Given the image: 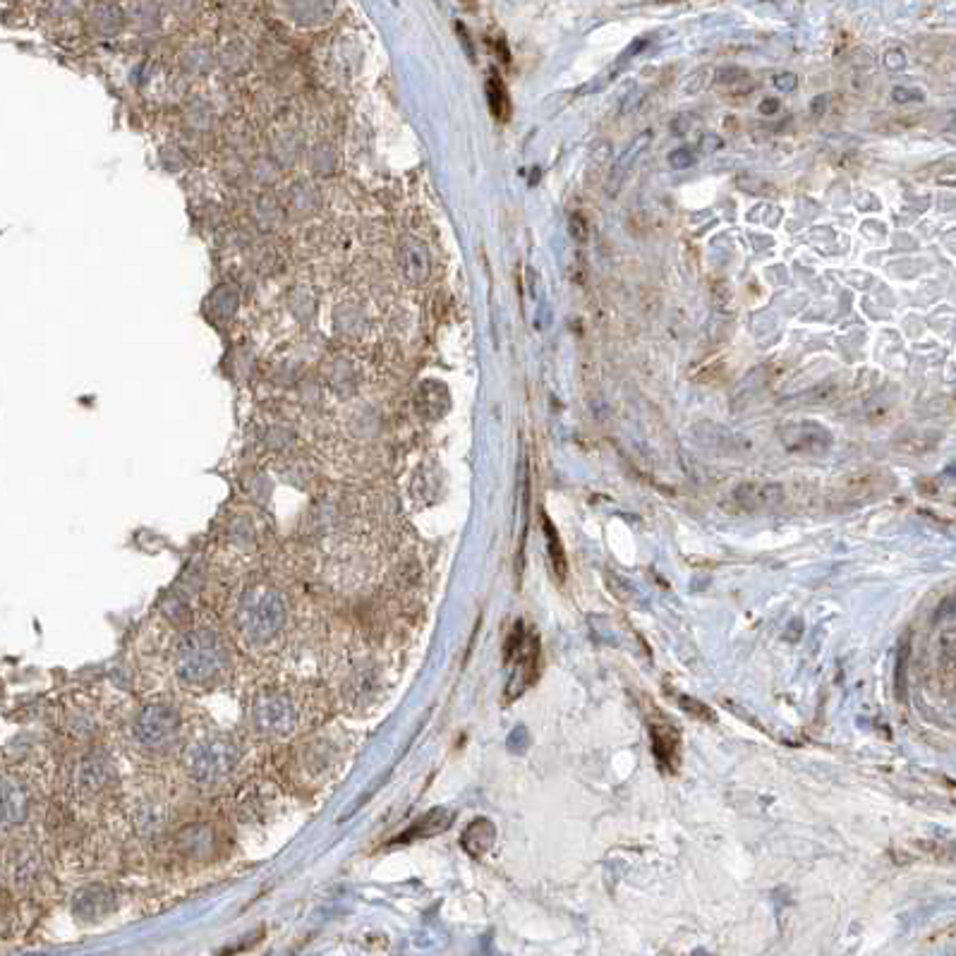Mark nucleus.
<instances>
[{
    "label": "nucleus",
    "mask_w": 956,
    "mask_h": 956,
    "mask_svg": "<svg viewBox=\"0 0 956 956\" xmlns=\"http://www.w3.org/2000/svg\"><path fill=\"white\" fill-rule=\"evenodd\" d=\"M288 619V604L278 590L254 588L245 592L238 607V631L247 645L262 647L283 631Z\"/></svg>",
    "instance_id": "obj_1"
},
{
    "label": "nucleus",
    "mask_w": 956,
    "mask_h": 956,
    "mask_svg": "<svg viewBox=\"0 0 956 956\" xmlns=\"http://www.w3.org/2000/svg\"><path fill=\"white\" fill-rule=\"evenodd\" d=\"M228 667V650L214 631H192L175 645V669L192 686H207Z\"/></svg>",
    "instance_id": "obj_2"
},
{
    "label": "nucleus",
    "mask_w": 956,
    "mask_h": 956,
    "mask_svg": "<svg viewBox=\"0 0 956 956\" xmlns=\"http://www.w3.org/2000/svg\"><path fill=\"white\" fill-rule=\"evenodd\" d=\"M240 753L231 738L209 736L187 753V772L199 784H219L238 765Z\"/></svg>",
    "instance_id": "obj_3"
},
{
    "label": "nucleus",
    "mask_w": 956,
    "mask_h": 956,
    "mask_svg": "<svg viewBox=\"0 0 956 956\" xmlns=\"http://www.w3.org/2000/svg\"><path fill=\"white\" fill-rule=\"evenodd\" d=\"M506 664L511 667L508 698H516L537 681V669H540V638L532 631H525L520 621L513 626L506 643Z\"/></svg>",
    "instance_id": "obj_4"
},
{
    "label": "nucleus",
    "mask_w": 956,
    "mask_h": 956,
    "mask_svg": "<svg viewBox=\"0 0 956 956\" xmlns=\"http://www.w3.org/2000/svg\"><path fill=\"white\" fill-rule=\"evenodd\" d=\"M252 717L259 734L271 736V738H283L295 731V726H298V719H300V710L288 693L271 691V693H264L262 698L257 700Z\"/></svg>",
    "instance_id": "obj_5"
},
{
    "label": "nucleus",
    "mask_w": 956,
    "mask_h": 956,
    "mask_svg": "<svg viewBox=\"0 0 956 956\" xmlns=\"http://www.w3.org/2000/svg\"><path fill=\"white\" fill-rule=\"evenodd\" d=\"M178 712L168 705H149L139 712L135 724H132V734L142 746L147 748H161L168 746L178 734Z\"/></svg>",
    "instance_id": "obj_6"
},
{
    "label": "nucleus",
    "mask_w": 956,
    "mask_h": 956,
    "mask_svg": "<svg viewBox=\"0 0 956 956\" xmlns=\"http://www.w3.org/2000/svg\"><path fill=\"white\" fill-rule=\"evenodd\" d=\"M650 741H652V755H655L659 770L674 774L681 765V731L671 719H667L659 712V707L652 705L650 717Z\"/></svg>",
    "instance_id": "obj_7"
},
{
    "label": "nucleus",
    "mask_w": 956,
    "mask_h": 956,
    "mask_svg": "<svg viewBox=\"0 0 956 956\" xmlns=\"http://www.w3.org/2000/svg\"><path fill=\"white\" fill-rule=\"evenodd\" d=\"M782 444L794 453L818 456L832 446V434L818 422H796V425L782 429Z\"/></svg>",
    "instance_id": "obj_8"
},
{
    "label": "nucleus",
    "mask_w": 956,
    "mask_h": 956,
    "mask_svg": "<svg viewBox=\"0 0 956 956\" xmlns=\"http://www.w3.org/2000/svg\"><path fill=\"white\" fill-rule=\"evenodd\" d=\"M29 815V794L15 777L0 774V830L22 825Z\"/></svg>",
    "instance_id": "obj_9"
},
{
    "label": "nucleus",
    "mask_w": 956,
    "mask_h": 956,
    "mask_svg": "<svg viewBox=\"0 0 956 956\" xmlns=\"http://www.w3.org/2000/svg\"><path fill=\"white\" fill-rule=\"evenodd\" d=\"M734 499L741 511L762 513V511H772L774 506L782 504L784 492L779 484H772V482H746L736 489Z\"/></svg>",
    "instance_id": "obj_10"
},
{
    "label": "nucleus",
    "mask_w": 956,
    "mask_h": 956,
    "mask_svg": "<svg viewBox=\"0 0 956 956\" xmlns=\"http://www.w3.org/2000/svg\"><path fill=\"white\" fill-rule=\"evenodd\" d=\"M494 839H496V827L492 825V820L480 818L475 820L468 830H465L463 846L473 858H482L484 853L494 846Z\"/></svg>",
    "instance_id": "obj_11"
},
{
    "label": "nucleus",
    "mask_w": 956,
    "mask_h": 956,
    "mask_svg": "<svg viewBox=\"0 0 956 956\" xmlns=\"http://www.w3.org/2000/svg\"><path fill=\"white\" fill-rule=\"evenodd\" d=\"M542 530H544V537H547V554H549V564H552L554 576L559 580H566L568 559H566L564 542H561V537H559V530L554 528V523L547 516H544V520H542Z\"/></svg>",
    "instance_id": "obj_12"
},
{
    "label": "nucleus",
    "mask_w": 956,
    "mask_h": 956,
    "mask_svg": "<svg viewBox=\"0 0 956 956\" xmlns=\"http://www.w3.org/2000/svg\"><path fill=\"white\" fill-rule=\"evenodd\" d=\"M650 139H652L650 132H643V135H640L638 139H635V142L631 144V147L626 149V154H623L621 159L616 161L614 171H611V175H609V195H614V192L619 190V187H621V180L626 178L628 168H631V166H633V161L638 159L640 154H643L645 147H647V142H650Z\"/></svg>",
    "instance_id": "obj_13"
},
{
    "label": "nucleus",
    "mask_w": 956,
    "mask_h": 956,
    "mask_svg": "<svg viewBox=\"0 0 956 956\" xmlns=\"http://www.w3.org/2000/svg\"><path fill=\"white\" fill-rule=\"evenodd\" d=\"M487 99H489V108H492L496 118L506 120L508 116H511V101H508L506 87L504 82H501V77L494 75V72L487 80Z\"/></svg>",
    "instance_id": "obj_14"
},
{
    "label": "nucleus",
    "mask_w": 956,
    "mask_h": 956,
    "mask_svg": "<svg viewBox=\"0 0 956 956\" xmlns=\"http://www.w3.org/2000/svg\"><path fill=\"white\" fill-rule=\"evenodd\" d=\"M451 818H453V815L446 813V810H432L427 818H422L420 822H417L413 834H415V837H432V834L444 832L446 827H449Z\"/></svg>",
    "instance_id": "obj_15"
},
{
    "label": "nucleus",
    "mask_w": 956,
    "mask_h": 956,
    "mask_svg": "<svg viewBox=\"0 0 956 956\" xmlns=\"http://www.w3.org/2000/svg\"><path fill=\"white\" fill-rule=\"evenodd\" d=\"M679 705H681V710H686L688 715H693V717H698V719H703V722H715V712L710 710V707H707L705 703H700V700H695V698H688V695H681L679 698Z\"/></svg>",
    "instance_id": "obj_16"
},
{
    "label": "nucleus",
    "mask_w": 956,
    "mask_h": 956,
    "mask_svg": "<svg viewBox=\"0 0 956 956\" xmlns=\"http://www.w3.org/2000/svg\"><path fill=\"white\" fill-rule=\"evenodd\" d=\"M571 235L578 242H588V238H590V223L583 214H580V211H578V214L571 216Z\"/></svg>",
    "instance_id": "obj_17"
},
{
    "label": "nucleus",
    "mask_w": 956,
    "mask_h": 956,
    "mask_svg": "<svg viewBox=\"0 0 956 956\" xmlns=\"http://www.w3.org/2000/svg\"><path fill=\"white\" fill-rule=\"evenodd\" d=\"M607 580H609L611 592H614V595L619 597V599H623V602H626V599H631V595H635V590L631 588V585H628L626 580H623L621 576H616V573H614V576H611V573H609Z\"/></svg>",
    "instance_id": "obj_18"
},
{
    "label": "nucleus",
    "mask_w": 956,
    "mask_h": 956,
    "mask_svg": "<svg viewBox=\"0 0 956 956\" xmlns=\"http://www.w3.org/2000/svg\"><path fill=\"white\" fill-rule=\"evenodd\" d=\"M695 161V156L691 154V149H676L669 154V163L674 168H688Z\"/></svg>",
    "instance_id": "obj_19"
},
{
    "label": "nucleus",
    "mask_w": 956,
    "mask_h": 956,
    "mask_svg": "<svg viewBox=\"0 0 956 956\" xmlns=\"http://www.w3.org/2000/svg\"><path fill=\"white\" fill-rule=\"evenodd\" d=\"M906 662H909V645H904V647H901V655H899V681H897V688H899V698H904V695H906V683H904V676H906Z\"/></svg>",
    "instance_id": "obj_20"
},
{
    "label": "nucleus",
    "mask_w": 956,
    "mask_h": 956,
    "mask_svg": "<svg viewBox=\"0 0 956 956\" xmlns=\"http://www.w3.org/2000/svg\"><path fill=\"white\" fill-rule=\"evenodd\" d=\"M796 84H798V77L794 75V72H782V75L774 77V87L782 89V92H791V89H796Z\"/></svg>",
    "instance_id": "obj_21"
},
{
    "label": "nucleus",
    "mask_w": 956,
    "mask_h": 956,
    "mask_svg": "<svg viewBox=\"0 0 956 956\" xmlns=\"http://www.w3.org/2000/svg\"><path fill=\"white\" fill-rule=\"evenodd\" d=\"M894 101H899V104H906V101H918L921 99V94L918 92H906V89H894Z\"/></svg>",
    "instance_id": "obj_22"
},
{
    "label": "nucleus",
    "mask_w": 956,
    "mask_h": 956,
    "mask_svg": "<svg viewBox=\"0 0 956 956\" xmlns=\"http://www.w3.org/2000/svg\"><path fill=\"white\" fill-rule=\"evenodd\" d=\"M777 111H779V101L777 99H765L760 104V113H765V116H774Z\"/></svg>",
    "instance_id": "obj_23"
}]
</instances>
